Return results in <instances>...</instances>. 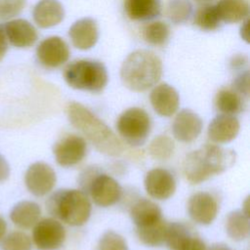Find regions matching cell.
Masks as SVG:
<instances>
[{
    "label": "cell",
    "mask_w": 250,
    "mask_h": 250,
    "mask_svg": "<svg viewBox=\"0 0 250 250\" xmlns=\"http://www.w3.org/2000/svg\"><path fill=\"white\" fill-rule=\"evenodd\" d=\"M243 99L244 98L233 89L223 88L215 97V107L222 114L234 115L243 110Z\"/></svg>",
    "instance_id": "cell-25"
},
{
    "label": "cell",
    "mask_w": 250,
    "mask_h": 250,
    "mask_svg": "<svg viewBox=\"0 0 250 250\" xmlns=\"http://www.w3.org/2000/svg\"><path fill=\"white\" fill-rule=\"evenodd\" d=\"M248 62V60L245 56H235L232 57L231 61H230V66L233 69H240L243 68Z\"/></svg>",
    "instance_id": "cell-39"
},
{
    "label": "cell",
    "mask_w": 250,
    "mask_h": 250,
    "mask_svg": "<svg viewBox=\"0 0 250 250\" xmlns=\"http://www.w3.org/2000/svg\"><path fill=\"white\" fill-rule=\"evenodd\" d=\"M98 250H128L125 238L119 233L107 230L100 238Z\"/></svg>",
    "instance_id": "cell-33"
},
{
    "label": "cell",
    "mask_w": 250,
    "mask_h": 250,
    "mask_svg": "<svg viewBox=\"0 0 250 250\" xmlns=\"http://www.w3.org/2000/svg\"><path fill=\"white\" fill-rule=\"evenodd\" d=\"M235 162V152L214 144H206L189 152L183 164L186 179L190 184H200L229 169Z\"/></svg>",
    "instance_id": "cell-2"
},
{
    "label": "cell",
    "mask_w": 250,
    "mask_h": 250,
    "mask_svg": "<svg viewBox=\"0 0 250 250\" xmlns=\"http://www.w3.org/2000/svg\"><path fill=\"white\" fill-rule=\"evenodd\" d=\"M87 144L77 135H68L54 146L53 151L56 161L62 167H70L79 163L86 155Z\"/></svg>",
    "instance_id": "cell-11"
},
{
    "label": "cell",
    "mask_w": 250,
    "mask_h": 250,
    "mask_svg": "<svg viewBox=\"0 0 250 250\" xmlns=\"http://www.w3.org/2000/svg\"><path fill=\"white\" fill-rule=\"evenodd\" d=\"M57 176L54 169L47 163L35 162L31 164L24 175L27 189L35 196L49 193L55 187Z\"/></svg>",
    "instance_id": "cell-10"
},
{
    "label": "cell",
    "mask_w": 250,
    "mask_h": 250,
    "mask_svg": "<svg viewBox=\"0 0 250 250\" xmlns=\"http://www.w3.org/2000/svg\"><path fill=\"white\" fill-rule=\"evenodd\" d=\"M190 0H169L166 5V15L175 24L185 23L192 15Z\"/></svg>",
    "instance_id": "cell-29"
},
{
    "label": "cell",
    "mask_w": 250,
    "mask_h": 250,
    "mask_svg": "<svg viewBox=\"0 0 250 250\" xmlns=\"http://www.w3.org/2000/svg\"><path fill=\"white\" fill-rule=\"evenodd\" d=\"M147 149L151 158L158 161H165L173 155L175 145L168 136L159 135L150 142Z\"/></svg>",
    "instance_id": "cell-30"
},
{
    "label": "cell",
    "mask_w": 250,
    "mask_h": 250,
    "mask_svg": "<svg viewBox=\"0 0 250 250\" xmlns=\"http://www.w3.org/2000/svg\"><path fill=\"white\" fill-rule=\"evenodd\" d=\"M116 128L120 136L131 146H139L146 143L151 128L148 113L141 107H130L117 119Z\"/></svg>",
    "instance_id": "cell-6"
},
{
    "label": "cell",
    "mask_w": 250,
    "mask_h": 250,
    "mask_svg": "<svg viewBox=\"0 0 250 250\" xmlns=\"http://www.w3.org/2000/svg\"><path fill=\"white\" fill-rule=\"evenodd\" d=\"M221 22L215 5L205 4L199 7L194 14V23L202 30H215L221 25Z\"/></svg>",
    "instance_id": "cell-27"
},
{
    "label": "cell",
    "mask_w": 250,
    "mask_h": 250,
    "mask_svg": "<svg viewBox=\"0 0 250 250\" xmlns=\"http://www.w3.org/2000/svg\"><path fill=\"white\" fill-rule=\"evenodd\" d=\"M226 231L235 241H241L248 237L250 232L249 215L242 210H235L228 215L226 221Z\"/></svg>",
    "instance_id": "cell-26"
},
{
    "label": "cell",
    "mask_w": 250,
    "mask_h": 250,
    "mask_svg": "<svg viewBox=\"0 0 250 250\" xmlns=\"http://www.w3.org/2000/svg\"><path fill=\"white\" fill-rule=\"evenodd\" d=\"M69 122L78 129L101 153L118 156L123 151V146L112 130L94 112L77 102H71L66 106Z\"/></svg>",
    "instance_id": "cell-1"
},
{
    "label": "cell",
    "mask_w": 250,
    "mask_h": 250,
    "mask_svg": "<svg viewBox=\"0 0 250 250\" xmlns=\"http://www.w3.org/2000/svg\"><path fill=\"white\" fill-rule=\"evenodd\" d=\"M240 124L234 115L219 114L210 122L207 130L208 138L215 144H226L236 138Z\"/></svg>",
    "instance_id": "cell-16"
},
{
    "label": "cell",
    "mask_w": 250,
    "mask_h": 250,
    "mask_svg": "<svg viewBox=\"0 0 250 250\" xmlns=\"http://www.w3.org/2000/svg\"><path fill=\"white\" fill-rule=\"evenodd\" d=\"M130 217L137 228L150 225L162 218L160 207L153 201L146 198L137 200L130 209Z\"/></svg>",
    "instance_id": "cell-21"
},
{
    "label": "cell",
    "mask_w": 250,
    "mask_h": 250,
    "mask_svg": "<svg viewBox=\"0 0 250 250\" xmlns=\"http://www.w3.org/2000/svg\"><path fill=\"white\" fill-rule=\"evenodd\" d=\"M206 245L199 237L189 234L180 245L178 250H206Z\"/></svg>",
    "instance_id": "cell-36"
},
{
    "label": "cell",
    "mask_w": 250,
    "mask_h": 250,
    "mask_svg": "<svg viewBox=\"0 0 250 250\" xmlns=\"http://www.w3.org/2000/svg\"><path fill=\"white\" fill-rule=\"evenodd\" d=\"M142 34L145 41L148 44L162 46L169 39L170 28L163 21H152L144 26Z\"/></svg>",
    "instance_id": "cell-28"
},
{
    "label": "cell",
    "mask_w": 250,
    "mask_h": 250,
    "mask_svg": "<svg viewBox=\"0 0 250 250\" xmlns=\"http://www.w3.org/2000/svg\"><path fill=\"white\" fill-rule=\"evenodd\" d=\"M7 50H8V39L6 36L4 26L0 25V61L6 55Z\"/></svg>",
    "instance_id": "cell-38"
},
{
    "label": "cell",
    "mask_w": 250,
    "mask_h": 250,
    "mask_svg": "<svg viewBox=\"0 0 250 250\" xmlns=\"http://www.w3.org/2000/svg\"><path fill=\"white\" fill-rule=\"evenodd\" d=\"M231 89L242 96L244 99L249 97V71L245 70L238 74L232 81Z\"/></svg>",
    "instance_id": "cell-35"
},
{
    "label": "cell",
    "mask_w": 250,
    "mask_h": 250,
    "mask_svg": "<svg viewBox=\"0 0 250 250\" xmlns=\"http://www.w3.org/2000/svg\"><path fill=\"white\" fill-rule=\"evenodd\" d=\"M124 9L129 19L145 21L160 15V0H125Z\"/></svg>",
    "instance_id": "cell-20"
},
{
    "label": "cell",
    "mask_w": 250,
    "mask_h": 250,
    "mask_svg": "<svg viewBox=\"0 0 250 250\" xmlns=\"http://www.w3.org/2000/svg\"><path fill=\"white\" fill-rule=\"evenodd\" d=\"M40 206L33 201H21L17 203L10 213L11 221L21 229H30L39 221Z\"/></svg>",
    "instance_id": "cell-22"
},
{
    "label": "cell",
    "mask_w": 250,
    "mask_h": 250,
    "mask_svg": "<svg viewBox=\"0 0 250 250\" xmlns=\"http://www.w3.org/2000/svg\"><path fill=\"white\" fill-rule=\"evenodd\" d=\"M202 127L203 123L198 114L191 109L184 108L177 113L172 124V132L179 142L190 143L199 136Z\"/></svg>",
    "instance_id": "cell-14"
},
{
    "label": "cell",
    "mask_w": 250,
    "mask_h": 250,
    "mask_svg": "<svg viewBox=\"0 0 250 250\" xmlns=\"http://www.w3.org/2000/svg\"><path fill=\"white\" fill-rule=\"evenodd\" d=\"M206 250H229L228 245L224 243H214L209 248H206Z\"/></svg>",
    "instance_id": "cell-42"
},
{
    "label": "cell",
    "mask_w": 250,
    "mask_h": 250,
    "mask_svg": "<svg viewBox=\"0 0 250 250\" xmlns=\"http://www.w3.org/2000/svg\"><path fill=\"white\" fill-rule=\"evenodd\" d=\"M215 7L221 21L227 23L242 21L249 15V5L246 0H220Z\"/></svg>",
    "instance_id": "cell-23"
},
{
    "label": "cell",
    "mask_w": 250,
    "mask_h": 250,
    "mask_svg": "<svg viewBox=\"0 0 250 250\" xmlns=\"http://www.w3.org/2000/svg\"><path fill=\"white\" fill-rule=\"evenodd\" d=\"M65 239L63 226L54 218L38 221L32 230V240L38 250H56Z\"/></svg>",
    "instance_id": "cell-7"
},
{
    "label": "cell",
    "mask_w": 250,
    "mask_h": 250,
    "mask_svg": "<svg viewBox=\"0 0 250 250\" xmlns=\"http://www.w3.org/2000/svg\"><path fill=\"white\" fill-rule=\"evenodd\" d=\"M25 0H0V20H10L21 13Z\"/></svg>",
    "instance_id": "cell-34"
},
{
    "label": "cell",
    "mask_w": 250,
    "mask_h": 250,
    "mask_svg": "<svg viewBox=\"0 0 250 250\" xmlns=\"http://www.w3.org/2000/svg\"><path fill=\"white\" fill-rule=\"evenodd\" d=\"M35 23L42 28L59 24L64 18V9L59 0H40L32 12Z\"/></svg>",
    "instance_id": "cell-19"
},
{
    "label": "cell",
    "mask_w": 250,
    "mask_h": 250,
    "mask_svg": "<svg viewBox=\"0 0 250 250\" xmlns=\"http://www.w3.org/2000/svg\"><path fill=\"white\" fill-rule=\"evenodd\" d=\"M145 188L148 195L157 200L170 198L176 190V180L166 169L154 168L145 177Z\"/></svg>",
    "instance_id": "cell-12"
},
{
    "label": "cell",
    "mask_w": 250,
    "mask_h": 250,
    "mask_svg": "<svg viewBox=\"0 0 250 250\" xmlns=\"http://www.w3.org/2000/svg\"><path fill=\"white\" fill-rule=\"evenodd\" d=\"M218 210L216 199L208 192H196L189 197L188 202L189 217L199 225H210L216 219Z\"/></svg>",
    "instance_id": "cell-13"
},
{
    "label": "cell",
    "mask_w": 250,
    "mask_h": 250,
    "mask_svg": "<svg viewBox=\"0 0 250 250\" xmlns=\"http://www.w3.org/2000/svg\"><path fill=\"white\" fill-rule=\"evenodd\" d=\"M68 35L75 48L89 50L99 39L98 24L92 18L80 19L70 26Z\"/></svg>",
    "instance_id": "cell-17"
},
{
    "label": "cell",
    "mask_w": 250,
    "mask_h": 250,
    "mask_svg": "<svg viewBox=\"0 0 250 250\" xmlns=\"http://www.w3.org/2000/svg\"><path fill=\"white\" fill-rule=\"evenodd\" d=\"M4 29L8 41L17 48L30 47L38 38L36 28L23 19L9 21L5 24Z\"/></svg>",
    "instance_id": "cell-18"
},
{
    "label": "cell",
    "mask_w": 250,
    "mask_h": 250,
    "mask_svg": "<svg viewBox=\"0 0 250 250\" xmlns=\"http://www.w3.org/2000/svg\"><path fill=\"white\" fill-rule=\"evenodd\" d=\"M30 237L22 231H12L1 239L0 250H31Z\"/></svg>",
    "instance_id": "cell-31"
},
{
    "label": "cell",
    "mask_w": 250,
    "mask_h": 250,
    "mask_svg": "<svg viewBox=\"0 0 250 250\" xmlns=\"http://www.w3.org/2000/svg\"><path fill=\"white\" fill-rule=\"evenodd\" d=\"M189 234L188 229L183 223H170L168 224L165 243L170 250H178L180 245Z\"/></svg>",
    "instance_id": "cell-32"
},
{
    "label": "cell",
    "mask_w": 250,
    "mask_h": 250,
    "mask_svg": "<svg viewBox=\"0 0 250 250\" xmlns=\"http://www.w3.org/2000/svg\"><path fill=\"white\" fill-rule=\"evenodd\" d=\"M10 175V166L5 157L0 154V182H4Z\"/></svg>",
    "instance_id": "cell-37"
},
{
    "label": "cell",
    "mask_w": 250,
    "mask_h": 250,
    "mask_svg": "<svg viewBox=\"0 0 250 250\" xmlns=\"http://www.w3.org/2000/svg\"><path fill=\"white\" fill-rule=\"evenodd\" d=\"M70 51L67 43L59 36H50L40 42L36 49L38 62L46 68H57L66 62Z\"/></svg>",
    "instance_id": "cell-9"
},
{
    "label": "cell",
    "mask_w": 250,
    "mask_h": 250,
    "mask_svg": "<svg viewBox=\"0 0 250 250\" xmlns=\"http://www.w3.org/2000/svg\"><path fill=\"white\" fill-rule=\"evenodd\" d=\"M240 35L242 39H244L246 42H249V33H248V20H246L241 28H240Z\"/></svg>",
    "instance_id": "cell-40"
},
{
    "label": "cell",
    "mask_w": 250,
    "mask_h": 250,
    "mask_svg": "<svg viewBox=\"0 0 250 250\" xmlns=\"http://www.w3.org/2000/svg\"><path fill=\"white\" fill-rule=\"evenodd\" d=\"M196 2H199V3H208V2H211L213 0H195Z\"/></svg>",
    "instance_id": "cell-43"
},
{
    "label": "cell",
    "mask_w": 250,
    "mask_h": 250,
    "mask_svg": "<svg viewBox=\"0 0 250 250\" xmlns=\"http://www.w3.org/2000/svg\"><path fill=\"white\" fill-rule=\"evenodd\" d=\"M6 230H7V223H6V221L0 216V241H1V239L5 236Z\"/></svg>",
    "instance_id": "cell-41"
},
{
    "label": "cell",
    "mask_w": 250,
    "mask_h": 250,
    "mask_svg": "<svg viewBox=\"0 0 250 250\" xmlns=\"http://www.w3.org/2000/svg\"><path fill=\"white\" fill-rule=\"evenodd\" d=\"M91 198L101 207H108L115 204L121 197L122 188L112 177L99 173L90 183L87 190Z\"/></svg>",
    "instance_id": "cell-8"
},
{
    "label": "cell",
    "mask_w": 250,
    "mask_h": 250,
    "mask_svg": "<svg viewBox=\"0 0 250 250\" xmlns=\"http://www.w3.org/2000/svg\"><path fill=\"white\" fill-rule=\"evenodd\" d=\"M168 224L163 218L147 226L137 228V236L139 240L150 247H158L165 243Z\"/></svg>",
    "instance_id": "cell-24"
},
{
    "label": "cell",
    "mask_w": 250,
    "mask_h": 250,
    "mask_svg": "<svg viewBox=\"0 0 250 250\" xmlns=\"http://www.w3.org/2000/svg\"><path fill=\"white\" fill-rule=\"evenodd\" d=\"M48 212L62 222L72 226H83L90 218L92 205L85 192L78 189H59L47 200Z\"/></svg>",
    "instance_id": "cell-4"
},
{
    "label": "cell",
    "mask_w": 250,
    "mask_h": 250,
    "mask_svg": "<svg viewBox=\"0 0 250 250\" xmlns=\"http://www.w3.org/2000/svg\"><path fill=\"white\" fill-rule=\"evenodd\" d=\"M161 75V60L153 52L144 49L128 55L120 69L123 84L134 92H144L153 87Z\"/></svg>",
    "instance_id": "cell-3"
},
{
    "label": "cell",
    "mask_w": 250,
    "mask_h": 250,
    "mask_svg": "<svg viewBox=\"0 0 250 250\" xmlns=\"http://www.w3.org/2000/svg\"><path fill=\"white\" fill-rule=\"evenodd\" d=\"M149 100L154 111L164 117H169L176 113L180 104V97L177 90L167 83L156 85L150 92Z\"/></svg>",
    "instance_id": "cell-15"
},
{
    "label": "cell",
    "mask_w": 250,
    "mask_h": 250,
    "mask_svg": "<svg viewBox=\"0 0 250 250\" xmlns=\"http://www.w3.org/2000/svg\"><path fill=\"white\" fill-rule=\"evenodd\" d=\"M63 78L73 89L99 93L106 86L108 75L103 62L94 60H77L65 66Z\"/></svg>",
    "instance_id": "cell-5"
}]
</instances>
